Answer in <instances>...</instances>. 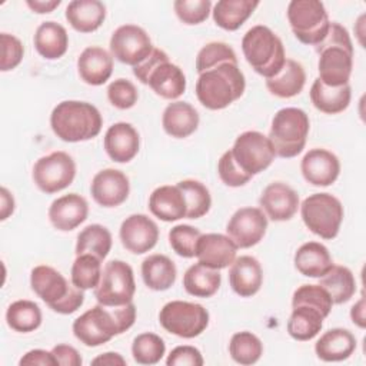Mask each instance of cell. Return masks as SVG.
<instances>
[{
	"label": "cell",
	"instance_id": "cell-1",
	"mask_svg": "<svg viewBox=\"0 0 366 366\" xmlns=\"http://www.w3.org/2000/svg\"><path fill=\"white\" fill-rule=\"evenodd\" d=\"M136 320L133 302L120 306L96 305L73 322V335L87 347L107 343L114 336L129 330Z\"/></svg>",
	"mask_w": 366,
	"mask_h": 366
},
{
	"label": "cell",
	"instance_id": "cell-2",
	"mask_svg": "<svg viewBox=\"0 0 366 366\" xmlns=\"http://www.w3.org/2000/svg\"><path fill=\"white\" fill-rule=\"evenodd\" d=\"M315 50L319 54L317 79L332 87L349 84L353 69V44L349 31L342 24L330 21L327 34Z\"/></svg>",
	"mask_w": 366,
	"mask_h": 366
},
{
	"label": "cell",
	"instance_id": "cell-3",
	"mask_svg": "<svg viewBox=\"0 0 366 366\" xmlns=\"http://www.w3.org/2000/svg\"><path fill=\"white\" fill-rule=\"evenodd\" d=\"M246 89L243 71L237 63L224 61L199 74L197 100L209 110H222L240 99Z\"/></svg>",
	"mask_w": 366,
	"mask_h": 366
},
{
	"label": "cell",
	"instance_id": "cell-4",
	"mask_svg": "<svg viewBox=\"0 0 366 366\" xmlns=\"http://www.w3.org/2000/svg\"><path fill=\"white\" fill-rule=\"evenodd\" d=\"M53 133L63 142L77 143L96 137L103 119L96 106L80 100L60 102L50 114Z\"/></svg>",
	"mask_w": 366,
	"mask_h": 366
},
{
	"label": "cell",
	"instance_id": "cell-5",
	"mask_svg": "<svg viewBox=\"0 0 366 366\" xmlns=\"http://www.w3.org/2000/svg\"><path fill=\"white\" fill-rule=\"evenodd\" d=\"M30 285L33 292L56 313L71 315L84 302V293L73 283L47 264L31 269Z\"/></svg>",
	"mask_w": 366,
	"mask_h": 366
},
{
	"label": "cell",
	"instance_id": "cell-6",
	"mask_svg": "<svg viewBox=\"0 0 366 366\" xmlns=\"http://www.w3.org/2000/svg\"><path fill=\"white\" fill-rule=\"evenodd\" d=\"M242 51L252 69L264 79L276 76L286 61L280 37L263 24L253 26L244 33Z\"/></svg>",
	"mask_w": 366,
	"mask_h": 366
},
{
	"label": "cell",
	"instance_id": "cell-7",
	"mask_svg": "<svg viewBox=\"0 0 366 366\" xmlns=\"http://www.w3.org/2000/svg\"><path fill=\"white\" fill-rule=\"evenodd\" d=\"M310 122L305 110L297 107H283L272 119L269 140L276 156L290 159L302 153L309 134Z\"/></svg>",
	"mask_w": 366,
	"mask_h": 366
},
{
	"label": "cell",
	"instance_id": "cell-8",
	"mask_svg": "<svg viewBox=\"0 0 366 366\" xmlns=\"http://www.w3.org/2000/svg\"><path fill=\"white\" fill-rule=\"evenodd\" d=\"M300 214L305 226L312 233L332 240L339 233L345 212L336 196L330 193H313L302 202Z\"/></svg>",
	"mask_w": 366,
	"mask_h": 366
},
{
	"label": "cell",
	"instance_id": "cell-9",
	"mask_svg": "<svg viewBox=\"0 0 366 366\" xmlns=\"http://www.w3.org/2000/svg\"><path fill=\"white\" fill-rule=\"evenodd\" d=\"M287 20L295 37L307 46H317L330 26L325 4L319 0H292L287 6Z\"/></svg>",
	"mask_w": 366,
	"mask_h": 366
},
{
	"label": "cell",
	"instance_id": "cell-10",
	"mask_svg": "<svg viewBox=\"0 0 366 366\" xmlns=\"http://www.w3.org/2000/svg\"><path fill=\"white\" fill-rule=\"evenodd\" d=\"M159 322L166 332L183 339H193L209 326V312L199 303L172 300L160 309Z\"/></svg>",
	"mask_w": 366,
	"mask_h": 366
},
{
	"label": "cell",
	"instance_id": "cell-11",
	"mask_svg": "<svg viewBox=\"0 0 366 366\" xmlns=\"http://www.w3.org/2000/svg\"><path fill=\"white\" fill-rule=\"evenodd\" d=\"M136 282L133 269L123 260H110L102 269L99 285L94 287V297L104 306H120L133 302Z\"/></svg>",
	"mask_w": 366,
	"mask_h": 366
},
{
	"label": "cell",
	"instance_id": "cell-12",
	"mask_svg": "<svg viewBox=\"0 0 366 366\" xmlns=\"http://www.w3.org/2000/svg\"><path fill=\"white\" fill-rule=\"evenodd\" d=\"M230 152L236 164L252 177L266 170L276 157L269 137L256 130L240 133Z\"/></svg>",
	"mask_w": 366,
	"mask_h": 366
},
{
	"label": "cell",
	"instance_id": "cell-13",
	"mask_svg": "<svg viewBox=\"0 0 366 366\" xmlns=\"http://www.w3.org/2000/svg\"><path fill=\"white\" fill-rule=\"evenodd\" d=\"M33 182L46 194L69 187L76 176V163L66 152H51L33 166Z\"/></svg>",
	"mask_w": 366,
	"mask_h": 366
},
{
	"label": "cell",
	"instance_id": "cell-14",
	"mask_svg": "<svg viewBox=\"0 0 366 366\" xmlns=\"http://www.w3.org/2000/svg\"><path fill=\"white\" fill-rule=\"evenodd\" d=\"M153 50L147 31L136 24H123L117 27L110 37V53L120 63L137 66Z\"/></svg>",
	"mask_w": 366,
	"mask_h": 366
},
{
	"label": "cell",
	"instance_id": "cell-15",
	"mask_svg": "<svg viewBox=\"0 0 366 366\" xmlns=\"http://www.w3.org/2000/svg\"><path fill=\"white\" fill-rule=\"evenodd\" d=\"M267 217L259 207H240L227 222V236L240 249L256 246L266 234Z\"/></svg>",
	"mask_w": 366,
	"mask_h": 366
},
{
	"label": "cell",
	"instance_id": "cell-16",
	"mask_svg": "<svg viewBox=\"0 0 366 366\" xmlns=\"http://www.w3.org/2000/svg\"><path fill=\"white\" fill-rule=\"evenodd\" d=\"M119 236L126 250L133 254H143L156 246L159 227L149 216L136 213L122 222Z\"/></svg>",
	"mask_w": 366,
	"mask_h": 366
},
{
	"label": "cell",
	"instance_id": "cell-17",
	"mask_svg": "<svg viewBox=\"0 0 366 366\" xmlns=\"http://www.w3.org/2000/svg\"><path fill=\"white\" fill-rule=\"evenodd\" d=\"M94 202L103 207L120 206L130 193L129 177L117 169H103L97 172L90 184Z\"/></svg>",
	"mask_w": 366,
	"mask_h": 366
},
{
	"label": "cell",
	"instance_id": "cell-18",
	"mask_svg": "<svg viewBox=\"0 0 366 366\" xmlns=\"http://www.w3.org/2000/svg\"><path fill=\"white\" fill-rule=\"evenodd\" d=\"M260 209L273 222L290 220L299 209L297 192L286 183L273 182L264 187L259 199Z\"/></svg>",
	"mask_w": 366,
	"mask_h": 366
},
{
	"label": "cell",
	"instance_id": "cell-19",
	"mask_svg": "<svg viewBox=\"0 0 366 366\" xmlns=\"http://www.w3.org/2000/svg\"><path fill=\"white\" fill-rule=\"evenodd\" d=\"M300 170L305 180L313 186H330L340 173L337 156L326 149H310L300 162Z\"/></svg>",
	"mask_w": 366,
	"mask_h": 366
},
{
	"label": "cell",
	"instance_id": "cell-20",
	"mask_svg": "<svg viewBox=\"0 0 366 366\" xmlns=\"http://www.w3.org/2000/svg\"><path fill=\"white\" fill-rule=\"evenodd\" d=\"M237 249L236 243L227 234L206 233L197 242L196 257L202 264L220 270L233 263Z\"/></svg>",
	"mask_w": 366,
	"mask_h": 366
},
{
	"label": "cell",
	"instance_id": "cell-21",
	"mask_svg": "<svg viewBox=\"0 0 366 366\" xmlns=\"http://www.w3.org/2000/svg\"><path fill=\"white\" fill-rule=\"evenodd\" d=\"M89 214L86 199L77 193H69L57 197L49 207V220L54 229L70 232L80 226Z\"/></svg>",
	"mask_w": 366,
	"mask_h": 366
},
{
	"label": "cell",
	"instance_id": "cell-22",
	"mask_svg": "<svg viewBox=\"0 0 366 366\" xmlns=\"http://www.w3.org/2000/svg\"><path fill=\"white\" fill-rule=\"evenodd\" d=\"M104 150L116 163H129L136 157L140 147L137 130L126 122L112 124L104 134Z\"/></svg>",
	"mask_w": 366,
	"mask_h": 366
},
{
	"label": "cell",
	"instance_id": "cell-23",
	"mask_svg": "<svg viewBox=\"0 0 366 366\" xmlns=\"http://www.w3.org/2000/svg\"><path fill=\"white\" fill-rule=\"evenodd\" d=\"M146 84L162 99L176 100L186 90V76L177 64L166 57L150 70Z\"/></svg>",
	"mask_w": 366,
	"mask_h": 366
},
{
	"label": "cell",
	"instance_id": "cell-24",
	"mask_svg": "<svg viewBox=\"0 0 366 366\" xmlns=\"http://www.w3.org/2000/svg\"><path fill=\"white\" fill-rule=\"evenodd\" d=\"M229 283L240 297L256 295L263 283V270L253 256H240L233 260L229 269Z\"/></svg>",
	"mask_w": 366,
	"mask_h": 366
},
{
	"label": "cell",
	"instance_id": "cell-25",
	"mask_svg": "<svg viewBox=\"0 0 366 366\" xmlns=\"http://www.w3.org/2000/svg\"><path fill=\"white\" fill-rule=\"evenodd\" d=\"M77 71L90 86L104 84L113 73V56L99 46L86 47L77 59Z\"/></svg>",
	"mask_w": 366,
	"mask_h": 366
},
{
	"label": "cell",
	"instance_id": "cell-26",
	"mask_svg": "<svg viewBox=\"0 0 366 366\" xmlns=\"http://www.w3.org/2000/svg\"><path fill=\"white\" fill-rule=\"evenodd\" d=\"M149 210L163 222H176L186 217V199L177 184L156 187L149 197Z\"/></svg>",
	"mask_w": 366,
	"mask_h": 366
},
{
	"label": "cell",
	"instance_id": "cell-27",
	"mask_svg": "<svg viewBox=\"0 0 366 366\" xmlns=\"http://www.w3.org/2000/svg\"><path fill=\"white\" fill-rule=\"evenodd\" d=\"M356 350L355 335L343 327L326 330L315 343L316 356L323 362H342Z\"/></svg>",
	"mask_w": 366,
	"mask_h": 366
},
{
	"label": "cell",
	"instance_id": "cell-28",
	"mask_svg": "<svg viewBox=\"0 0 366 366\" xmlns=\"http://www.w3.org/2000/svg\"><path fill=\"white\" fill-rule=\"evenodd\" d=\"M199 113L187 102H172L166 106L162 116L164 132L176 139H184L193 134L199 127Z\"/></svg>",
	"mask_w": 366,
	"mask_h": 366
},
{
	"label": "cell",
	"instance_id": "cell-29",
	"mask_svg": "<svg viewBox=\"0 0 366 366\" xmlns=\"http://www.w3.org/2000/svg\"><path fill=\"white\" fill-rule=\"evenodd\" d=\"M69 24L80 33L97 30L106 19V6L99 0H73L64 11Z\"/></svg>",
	"mask_w": 366,
	"mask_h": 366
},
{
	"label": "cell",
	"instance_id": "cell-30",
	"mask_svg": "<svg viewBox=\"0 0 366 366\" xmlns=\"http://www.w3.org/2000/svg\"><path fill=\"white\" fill-rule=\"evenodd\" d=\"M293 262L296 270L307 277H320L333 266L327 247L319 242L303 243L296 250Z\"/></svg>",
	"mask_w": 366,
	"mask_h": 366
},
{
	"label": "cell",
	"instance_id": "cell-31",
	"mask_svg": "<svg viewBox=\"0 0 366 366\" xmlns=\"http://www.w3.org/2000/svg\"><path fill=\"white\" fill-rule=\"evenodd\" d=\"M177 276V269L174 262L166 254L154 253L149 254L142 262V277L144 285L156 292H163L170 289Z\"/></svg>",
	"mask_w": 366,
	"mask_h": 366
},
{
	"label": "cell",
	"instance_id": "cell-32",
	"mask_svg": "<svg viewBox=\"0 0 366 366\" xmlns=\"http://www.w3.org/2000/svg\"><path fill=\"white\" fill-rule=\"evenodd\" d=\"M34 49L37 53L47 59L56 60L60 59L69 47V34L66 29L56 21H43L33 37Z\"/></svg>",
	"mask_w": 366,
	"mask_h": 366
},
{
	"label": "cell",
	"instance_id": "cell-33",
	"mask_svg": "<svg viewBox=\"0 0 366 366\" xmlns=\"http://www.w3.org/2000/svg\"><path fill=\"white\" fill-rule=\"evenodd\" d=\"M306 83V73L303 66L293 60V59H286L283 67L280 71L273 76L266 79V87L267 90L280 99H290L296 94H299Z\"/></svg>",
	"mask_w": 366,
	"mask_h": 366
},
{
	"label": "cell",
	"instance_id": "cell-34",
	"mask_svg": "<svg viewBox=\"0 0 366 366\" xmlns=\"http://www.w3.org/2000/svg\"><path fill=\"white\" fill-rule=\"evenodd\" d=\"M352 90L349 84L332 87L316 79L310 87V100L313 106L326 114H337L349 107Z\"/></svg>",
	"mask_w": 366,
	"mask_h": 366
},
{
	"label": "cell",
	"instance_id": "cell-35",
	"mask_svg": "<svg viewBox=\"0 0 366 366\" xmlns=\"http://www.w3.org/2000/svg\"><path fill=\"white\" fill-rule=\"evenodd\" d=\"M257 6L256 0H219L212 10L213 21L223 30L234 31L243 26Z\"/></svg>",
	"mask_w": 366,
	"mask_h": 366
},
{
	"label": "cell",
	"instance_id": "cell-36",
	"mask_svg": "<svg viewBox=\"0 0 366 366\" xmlns=\"http://www.w3.org/2000/svg\"><path fill=\"white\" fill-rule=\"evenodd\" d=\"M319 285L329 293L333 305L349 302L356 293V279L346 266L335 264L319 277Z\"/></svg>",
	"mask_w": 366,
	"mask_h": 366
},
{
	"label": "cell",
	"instance_id": "cell-37",
	"mask_svg": "<svg viewBox=\"0 0 366 366\" xmlns=\"http://www.w3.org/2000/svg\"><path fill=\"white\" fill-rule=\"evenodd\" d=\"M222 283V274L219 270L207 267L200 262L192 264L183 274L184 290L194 297L213 296Z\"/></svg>",
	"mask_w": 366,
	"mask_h": 366
},
{
	"label": "cell",
	"instance_id": "cell-38",
	"mask_svg": "<svg viewBox=\"0 0 366 366\" xmlns=\"http://www.w3.org/2000/svg\"><path fill=\"white\" fill-rule=\"evenodd\" d=\"M326 317L310 306H295L287 320V333L299 342L312 340L323 327Z\"/></svg>",
	"mask_w": 366,
	"mask_h": 366
},
{
	"label": "cell",
	"instance_id": "cell-39",
	"mask_svg": "<svg viewBox=\"0 0 366 366\" xmlns=\"http://www.w3.org/2000/svg\"><path fill=\"white\" fill-rule=\"evenodd\" d=\"M112 233L107 227L99 223L89 224L77 234L76 256L93 254L103 262L112 249Z\"/></svg>",
	"mask_w": 366,
	"mask_h": 366
},
{
	"label": "cell",
	"instance_id": "cell-40",
	"mask_svg": "<svg viewBox=\"0 0 366 366\" xmlns=\"http://www.w3.org/2000/svg\"><path fill=\"white\" fill-rule=\"evenodd\" d=\"M6 322L14 332L29 333L41 325V310L31 300H16L6 310Z\"/></svg>",
	"mask_w": 366,
	"mask_h": 366
},
{
	"label": "cell",
	"instance_id": "cell-41",
	"mask_svg": "<svg viewBox=\"0 0 366 366\" xmlns=\"http://www.w3.org/2000/svg\"><path fill=\"white\" fill-rule=\"evenodd\" d=\"M177 187L182 190L186 199L187 206V219L203 217L212 206V196L209 189L199 180L184 179L177 183Z\"/></svg>",
	"mask_w": 366,
	"mask_h": 366
},
{
	"label": "cell",
	"instance_id": "cell-42",
	"mask_svg": "<svg viewBox=\"0 0 366 366\" xmlns=\"http://www.w3.org/2000/svg\"><path fill=\"white\" fill-rule=\"evenodd\" d=\"M229 353L239 365H254L263 355V343L252 332H237L230 339Z\"/></svg>",
	"mask_w": 366,
	"mask_h": 366
},
{
	"label": "cell",
	"instance_id": "cell-43",
	"mask_svg": "<svg viewBox=\"0 0 366 366\" xmlns=\"http://www.w3.org/2000/svg\"><path fill=\"white\" fill-rule=\"evenodd\" d=\"M166 353L164 340L152 332L140 333L133 339L132 355L139 365H156Z\"/></svg>",
	"mask_w": 366,
	"mask_h": 366
},
{
	"label": "cell",
	"instance_id": "cell-44",
	"mask_svg": "<svg viewBox=\"0 0 366 366\" xmlns=\"http://www.w3.org/2000/svg\"><path fill=\"white\" fill-rule=\"evenodd\" d=\"M102 276V260L93 254H79L71 264V283L81 289H94Z\"/></svg>",
	"mask_w": 366,
	"mask_h": 366
},
{
	"label": "cell",
	"instance_id": "cell-45",
	"mask_svg": "<svg viewBox=\"0 0 366 366\" xmlns=\"http://www.w3.org/2000/svg\"><path fill=\"white\" fill-rule=\"evenodd\" d=\"M295 306H310L327 317L333 302L329 293L320 285H302L293 293L292 307Z\"/></svg>",
	"mask_w": 366,
	"mask_h": 366
},
{
	"label": "cell",
	"instance_id": "cell-46",
	"mask_svg": "<svg viewBox=\"0 0 366 366\" xmlns=\"http://www.w3.org/2000/svg\"><path fill=\"white\" fill-rule=\"evenodd\" d=\"M224 61L237 63L234 50L223 41H210L199 50L196 57V70L200 74Z\"/></svg>",
	"mask_w": 366,
	"mask_h": 366
},
{
	"label": "cell",
	"instance_id": "cell-47",
	"mask_svg": "<svg viewBox=\"0 0 366 366\" xmlns=\"http://www.w3.org/2000/svg\"><path fill=\"white\" fill-rule=\"evenodd\" d=\"M202 236V232L197 227L190 224H176L169 232L170 247L180 257H196L197 242Z\"/></svg>",
	"mask_w": 366,
	"mask_h": 366
},
{
	"label": "cell",
	"instance_id": "cell-48",
	"mask_svg": "<svg viewBox=\"0 0 366 366\" xmlns=\"http://www.w3.org/2000/svg\"><path fill=\"white\" fill-rule=\"evenodd\" d=\"M173 9L179 20L184 24H200L203 23L210 11L212 1L210 0H176L173 3Z\"/></svg>",
	"mask_w": 366,
	"mask_h": 366
},
{
	"label": "cell",
	"instance_id": "cell-49",
	"mask_svg": "<svg viewBox=\"0 0 366 366\" xmlns=\"http://www.w3.org/2000/svg\"><path fill=\"white\" fill-rule=\"evenodd\" d=\"M107 99L116 109H132L139 99L136 86L127 79H116L107 87Z\"/></svg>",
	"mask_w": 366,
	"mask_h": 366
},
{
	"label": "cell",
	"instance_id": "cell-50",
	"mask_svg": "<svg viewBox=\"0 0 366 366\" xmlns=\"http://www.w3.org/2000/svg\"><path fill=\"white\" fill-rule=\"evenodd\" d=\"M217 173H219V177L222 179V182L226 184V186H230V187H240L243 184H246L252 176L246 174L234 162L233 156H232V152L227 150L222 154V157L219 159V163H217Z\"/></svg>",
	"mask_w": 366,
	"mask_h": 366
},
{
	"label": "cell",
	"instance_id": "cell-51",
	"mask_svg": "<svg viewBox=\"0 0 366 366\" xmlns=\"http://www.w3.org/2000/svg\"><path fill=\"white\" fill-rule=\"evenodd\" d=\"M1 41V61H0V70L9 71L16 69L20 61L23 60L24 47L23 43L13 34L1 33L0 34Z\"/></svg>",
	"mask_w": 366,
	"mask_h": 366
},
{
	"label": "cell",
	"instance_id": "cell-52",
	"mask_svg": "<svg viewBox=\"0 0 366 366\" xmlns=\"http://www.w3.org/2000/svg\"><path fill=\"white\" fill-rule=\"evenodd\" d=\"M204 360L200 350L189 345L174 347L166 359L167 366H202Z\"/></svg>",
	"mask_w": 366,
	"mask_h": 366
},
{
	"label": "cell",
	"instance_id": "cell-53",
	"mask_svg": "<svg viewBox=\"0 0 366 366\" xmlns=\"http://www.w3.org/2000/svg\"><path fill=\"white\" fill-rule=\"evenodd\" d=\"M51 353L56 357L57 365L60 366H80L83 363V359L77 349L66 343L56 345L51 349Z\"/></svg>",
	"mask_w": 366,
	"mask_h": 366
},
{
	"label": "cell",
	"instance_id": "cell-54",
	"mask_svg": "<svg viewBox=\"0 0 366 366\" xmlns=\"http://www.w3.org/2000/svg\"><path fill=\"white\" fill-rule=\"evenodd\" d=\"M166 57H169V56H167L163 50L153 47L152 53H150L142 63H139L137 66L133 67V74L137 77V80H140L143 84H146V79H147L150 70H152L160 60H163V59H166Z\"/></svg>",
	"mask_w": 366,
	"mask_h": 366
},
{
	"label": "cell",
	"instance_id": "cell-55",
	"mask_svg": "<svg viewBox=\"0 0 366 366\" xmlns=\"http://www.w3.org/2000/svg\"><path fill=\"white\" fill-rule=\"evenodd\" d=\"M19 365L20 366H26V365H29V366H36V365H39V366H57V360H56V357L53 356V353L51 352H47V350H44V349H31V350H29L27 353H24L23 356H21V359L19 360Z\"/></svg>",
	"mask_w": 366,
	"mask_h": 366
},
{
	"label": "cell",
	"instance_id": "cell-56",
	"mask_svg": "<svg viewBox=\"0 0 366 366\" xmlns=\"http://www.w3.org/2000/svg\"><path fill=\"white\" fill-rule=\"evenodd\" d=\"M0 200H1L0 220H6L14 212V199H13V194L6 187H1L0 189Z\"/></svg>",
	"mask_w": 366,
	"mask_h": 366
},
{
	"label": "cell",
	"instance_id": "cell-57",
	"mask_svg": "<svg viewBox=\"0 0 366 366\" xmlns=\"http://www.w3.org/2000/svg\"><path fill=\"white\" fill-rule=\"evenodd\" d=\"M60 0H27L26 4L39 14H44V13H51L56 7L60 6Z\"/></svg>",
	"mask_w": 366,
	"mask_h": 366
},
{
	"label": "cell",
	"instance_id": "cell-58",
	"mask_svg": "<svg viewBox=\"0 0 366 366\" xmlns=\"http://www.w3.org/2000/svg\"><path fill=\"white\" fill-rule=\"evenodd\" d=\"M92 365H109V366H116V365H126V359L116 352H106L99 356H96L92 360Z\"/></svg>",
	"mask_w": 366,
	"mask_h": 366
},
{
	"label": "cell",
	"instance_id": "cell-59",
	"mask_svg": "<svg viewBox=\"0 0 366 366\" xmlns=\"http://www.w3.org/2000/svg\"><path fill=\"white\" fill-rule=\"evenodd\" d=\"M350 319L356 326H359L360 329H365L366 320H365V297L363 296L352 306Z\"/></svg>",
	"mask_w": 366,
	"mask_h": 366
}]
</instances>
